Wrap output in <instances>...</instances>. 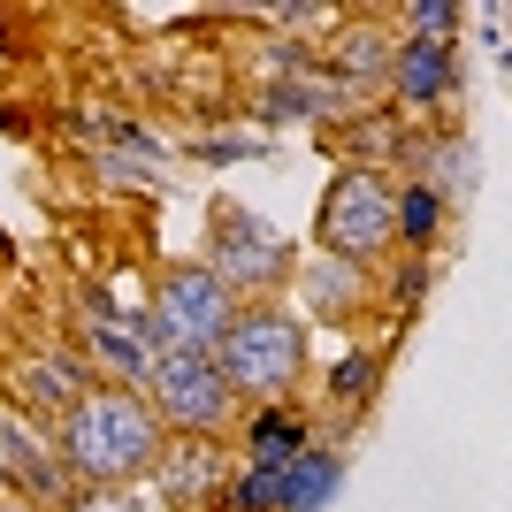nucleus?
<instances>
[{
    "mask_svg": "<svg viewBox=\"0 0 512 512\" xmlns=\"http://www.w3.org/2000/svg\"><path fill=\"white\" fill-rule=\"evenodd\" d=\"M77 512H169V497L153 490V482H123V490H85Z\"/></svg>",
    "mask_w": 512,
    "mask_h": 512,
    "instance_id": "nucleus-10",
    "label": "nucleus"
},
{
    "mask_svg": "<svg viewBox=\"0 0 512 512\" xmlns=\"http://www.w3.org/2000/svg\"><path fill=\"white\" fill-rule=\"evenodd\" d=\"M321 245L337 260H383L398 245V192H390L375 169H344L321 199Z\"/></svg>",
    "mask_w": 512,
    "mask_h": 512,
    "instance_id": "nucleus-5",
    "label": "nucleus"
},
{
    "mask_svg": "<svg viewBox=\"0 0 512 512\" xmlns=\"http://www.w3.org/2000/svg\"><path fill=\"white\" fill-rule=\"evenodd\" d=\"M138 390H146L153 421L176 428V436H222L237 421V390L222 383L214 352H153Z\"/></svg>",
    "mask_w": 512,
    "mask_h": 512,
    "instance_id": "nucleus-3",
    "label": "nucleus"
},
{
    "mask_svg": "<svg viewBox=\"0 0 512 512\" xmlns=\"http://www.w3.org/2000/svg\"><path fill=\"white\" fill-rule=\"evenodd\" d=\"M390 92H398L406 107L451 100V54H444V46H428V39H406L398 54H390Z\"/></svg>",
    "mask_w": 512,
    "mask_h": 512,
    "instance_id": "nucleus-7",
    "label": "nucleus"
},
{
    "mask_svg": "<svg viewBox=\"0 0 512 512\" xmlns=\"http://www.w3.org/2000/svg\"><path fill=\"white\" fill-rule=\"evenodd\" d=\"M62 459L85 490H123L161 467V421H153L146 390L130 383H92L62 413Z\"/></svg>",
    "mask_w": 512,
    "mask_h": 512,
    "instance_id": "nucleus-1",
    "label": "nucleus"
},
{
    "mask_svg": "<svg viewBox=\"0 0 512 512\" xmlns=\"http://www.w3.org/2000/svg\"><path fill=\"white\" fill-rule=\"evenodd\" d=\"M0 512H31V505H0Z\"/></svg>",
    "mask_w": 512,
    "mask_h": 512,
    "instance_id": "nucleus-12",
    "label": "nucleus"
},
{
    "mask_svg": "<svg viewBox=\"0 0 512 512\" xmlns=\"http://www.w3.org/2000/svg\"><path fill=\"white\" fill-rule=\"evenodd\" d=\"M214 367H222V383L237 398H253V406H276L291 398L306 375V329L276 306H253V314H237L214 344Z\"/></svg>",
    "mask_w": 512,
    "mask_h": 512,
    "instance_id": "nucleus-2",
    "label": "nucleus"
},
{
    "mask_svg": "<svg viewBox=\"0 0 512 512\" xmlns=\"http://www.w3.org/2000/svg\"><path fill=\"white\" fill-rule=\"evenodd\" d=\"M245 314L230 291V276L222 268H169L161 276V291H153V344L161 352H214L222 344V329Z\"/></svg>",
    "mask_w": 512,
    "mask_h": 512,
    "instance_id": "nucleus-4",
    "label": "nucleus"
},
{
    "mask_svg": "<svg viewBox=\"0 0 512 512\" xmlns=\"http://www.w3.org/2000/svg\"><path fill=\"white\" fill-rule=\"evenodd\" d=\"M23 390H39V406H62V413H69V406H77V398H85L92 383H85V375H77L69 360H54V367L39 360L31 375H23Z\"/></svg>",
    "mask_w": 512,
    "mask_h": 512,
    "instance_id": "nucleus-8",
    "label": "nucleus"
},
{
    "mask_svg": "<svg viewBox=\"0 0 512 512\" xmlns=\"http://www.w3.org/2000/svg\"><path fill=\"white\" fill-rule=\"evenodd\" d=\"M161 459H169V467H161V497H169V512L184 505H207L214 490H222V482H230V459H222V444H214V436H184V444H161Z\"/></svg>",
    "mask_w": 512,
    "mask_h": 512,
    "instance_id": "nucleus-6",
    "label": "nucleus"
},
{
    "mask_svg": "<svg viewBox=\"0 0 512 512\" xmlns=\"http://www.w3.org/2000/svg\"><path fill=\"white\" fill-rule=\"evenodd\" d=\"M444 230V199L428 192V184H413V192H398V237H413V245H428V237Z\"/></svg>",
    "mask_w": 512,
    "mask_h": 512,
    "instance_id": "nucleus-9",
    "label": "nucleus"
},
{
    "mask_svg": "<svg viewBox=\"0 0 512 512\" xmlns=\"http://www.w3.org/2000/svg\"><path fill=\"white\" fill-rule=\"evenodd\" d=\"M459 16V8H444V0H428V8H406V23H413V39H428V46H444V23Z\"/></svg>",
    "mask_w": 512,
    "mask_h": 512,
    "instance_id": "nucleus-11",
    "label": "nucleus"
}]
</instances>
